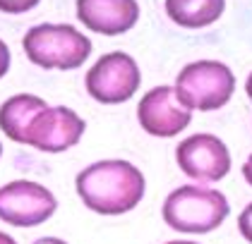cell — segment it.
I'll list each match as a JSON object with an SVG mask.
<instances>
[{
	"label": "cell",
	"instance_id": "1",
	"mask_svg": "<svg viewBox=\"0 0 252 244\" xmlns=\"http://www.w3.org/2000/svg\"><path fill=\"white\" fill-rule=\"evenodd\" d=\"M77 194L84 206L101 216H123L142 201L144 175L127 161H98L77 175Z\"/></svg>",
	"mask_w": 252,
	"mask_h": 244
},
{
	"label": "cell",
	"instance_id": "2",
	"mask_svg": "<svg viewBox=\"0 0 252 244\" xmlns=\"http://www.w3.org/2000/svg\"><path fill=\"white\" fill-rule=\"evenodd\" d=\"M228 201L221 191L199 185H185L163 201V220L178 232L204 235L228 218Z\"/></svg>",
	"mask_w": 252,
	"mask_h": 244
},
{
	"label": "cell",
	"instance_id": "3",
	"mask_svg": "<svg viewBox=\"0 0 252 244\" xmlns=\"http://www.w3.org/2000/svg\"><path fill=\"white\" fill-rule=\"evenodd\" d=\"M27 57L43 70H77L92 53V41L70 24H39L22 41Z\"/></svg>",
	"mask_w": 252,
	"mask_h": 244
},
{
	"label": "cell",
	"instance_id": "4",
	"mask_svg": "<svg viewBox=\"0 0 252 244\" xmlns=\"http://www.w3.org/2000/svg\"><path fill=\"white\" fill-rule=\"evenodd\" d=\"M175 91L190 110H219L231 101L235 77L231 67L216 60H197L175 77Z\"/></svg>",
	"mask_w": 252,
	"mask_h": 244
},
{
	"label": "cell",
	"instance_id": "5",
	"mask_svg": "<svg viewBox=\"0 0 252 244\" xmlns=\"http://www.w3.org/2000/svg\"><path fill=\"white\" fill-rule=\"evenodd\" d=\"M139 67L135 57H130L123 51L106 53L98 57L96 65L87 72V91L98 103H125L137 94L139 89Z\"/></svg>",
	"mask_w": 252,
	"mask_h": 244
},
{
	"label": "cell",
	"instance_id": "6",
	"mask_svg": "<svg viewBox=\"0 0 252 244\" xmlns=\"http://www.w3.org/2000/svg\"><path fill=\"white\" fill-rule=\"evenodd\" d=\"M58 208L56 196L32 180H15L0 187V220L15 227H34L46 223Z\"/></svg>",
	"mask_w": 252,
	"mask_h": 244
},
{
	"label": "cell",
	"instance_id": "7",
	"mask_svg": "<svg viewBox=\"0 0 252 244\" xmlns=\"http://www.w3.org/2000/svg\"><path fill=\"white\" fill-rule=\"evenodd\" d=\"M180 170L197 182H219L231 170L228 146L214 134H192L175 149Z\"/></svg>",
	"mask_w": 252,
	"mask_h": 244
},
{
	"label": "cell",
	"instance_id": "8",
	"mask_svg": "<svg viewBox=\"0 0 252 244\" xmlns=\"http://www.w3.org/2000/svg\"><path fill=\"white\" fill-rule=\"evenodd\" d=\"M137 120L152 136H175L190 125L192 110L183 103L175 86H156L142 96Z\"/></svg>",
	"mask_w": 252,
	"mask_h": 244
},
{
	"label": "cell",
	"instance_id": "9",
	"mask_svg": "<svg viewBox=\"0 0 252 244\" xmlns=\"http://www.w3.org/2000/svg\"><path fill=\"white\" fill-rule=\"evenodd\" d=\"M87 130L84 120L75 110L65 106H48L46 110L32 122L27 144L43 153H60L79 144L82 134Z\"/></svg>",
	"mask_w": 252,
	"mask_h": 244
},
{
	"label": "cell",
	"instance_id": "10",
	"mask_svg": "<svg viewBox=\"0 0 252 244\" xmlns=\"http://www.w3.org/2000/svg\"><path fill=\"white\" fill-rule=\"evenodd\" d=\"M77 19L96 34L118 36L137 24L139 5L137 0H77Z\"/></svg>",
	"mask_w": 252,
	"mask_h": 244
},
{
	"label": "cell",
	"instance_id": "11",
	"mask_svg": "<svg viewBox=\"0 0 252 244\" xmlns=\"http://www.w3.org/2000/svg\"><path fill=\"white\" fill-rule=\"evenodd\" d=\"M46 108H48L46 101L39 98V96H32V94L12 96V98H7L0 106V130L5 132L12 141L27 144V134H29L32 122Z\"/></svg>",
	"mask_w": 252,
	"mask_h": 244
},
{
	"label": "cell",
	"instance_id": "12",
	"mask_svg": "<svg viewBox=\"0 0 252 244\" xmlns=\"http://www.w3.org/2000/svg\"><path fill=\"white\" fill-rule=\"evenodd\" d=\"M223 7L226 0H166V15L188 29L214 24L223 15Z\"/></svg>",
	"mask_w": 252,
	"mask_h": 244
},
{
	"label": "cell",
	"instance_id": "13",
	"mask_svg": "<svg viewBox=\"0 0 252 244\" xmlns=\"http://www.w3.org/2000/svg\"><path fill=\"white\" fill-rule=\"evenodd\" d=\"M41 0H0V10L7 15H22L29 12L32 7H36Z\"/></svg>",
	"mask_w": 252,
	"mask_h": 244
},
{
	"label": "cell",
	"instance_id": "14",
	"mask_svg": "<svg viewBox=\"0 0 252 244\" xmlns=\"http://www.w3.org/2000/svg\"><path fill=\"white\" fill-rule=\"evenodd\" d=\"M238 230H240V235L252 244V204L243 208V213H240V218H238Z\"/></svg>",
	"mask_w": 252,
	"mask_h": 244
},
{
	"label": "cell",
	"instance_id": "15",
	"mask_svg": "<svg viewBox=\"0 0 252 244\" xmlns=\"http://www.w3.org/2000/svg\"><path fill=\"white\" fill-rule=\"evenodd\" d=\"M7 70H10V48H7L5 41L0 38V79L7 75Z\"/></svg>",
	"mask_w": 252,
	"mask_h": 244
},
{
	"label": "cell",
	"instance_id": "16",
	"mask_svg": "<svg viewBox=\"0 0 252 244\" xmlns=\"http://www.w3.org/2000/svg\"><path fill=\"white\" fill-rule=\"evenodd\" d=\"M243 177H245V182L252 187V153H250V158L245 161V165H243Z\"/></svg>",
	"mask_w": 252,
	"mask_h": 244
},
{
	"label": "cell",
	"instance_id": "17",
	"mask_svg": "<svg viewBox=\"0 0 252 244\" xmlns=\"http://www.w3.org/2000/svg\"><path fill=\"white\" fill-rule=\"evenodd\" d=\"M34 244H67V242H63L58 237H41V240H36Z\"/></svg>",
	"mask_w": 252,
	"mask_h": 244
},
{
	"label": "cell",
	"instance_id": "18",
	"mask_svg": "<svg viewBox=\"0 0 252 244\" xmlns=\"http://www.w3.org/2000/svg\"><path fill=\"white\" fill-rule=\"evenodd\" d=\"M0 244H17L10 235H5V232H0Z\"/></svg>",
	"mask_w": 252,
	"mask_h": 244
},
{
	"label": "cell",
	"instance_id": "19",
	"mask_svg": "<svg viewBox=\"0 0 252 244\" xmlns=\"http://www.w3.org/2000/svg\"><path fill=\"white\" fill-rule=\"evenodd\" d=\"M245 91H248V96H250V101H252V72L248 77V81H245Z\"/></svg>",
	"mask_w": 252,
	"mask_h": 244
},
{
	"label": "cell",
	"instance_id": "20",
	"mask_svg": "<svg viewBox=\"0 0 252 244\" xmlns=\"http://www.w3.org/2000/svg\"><path fill=\"white\" fill-rule=\"evenodd\" d=\"M166 244H197V242H166Z\"/></svg>",
	"mask_w": 252,
	"mask_h": 244
},
{
	"label": "cell",
	"instance_id": "21",
	"mask_svg": "<svg viewBox=\"0 0 252 244\" xmlns=\"http://www.w3.org/2000/svg\"><path fill=\"white\" fill-rule=\"evenodd\" d=\"M0 156H2V144H0Z\"/></svg>",
	"mask_w": 252,
	"mask_h": 244
}]
</instances>
